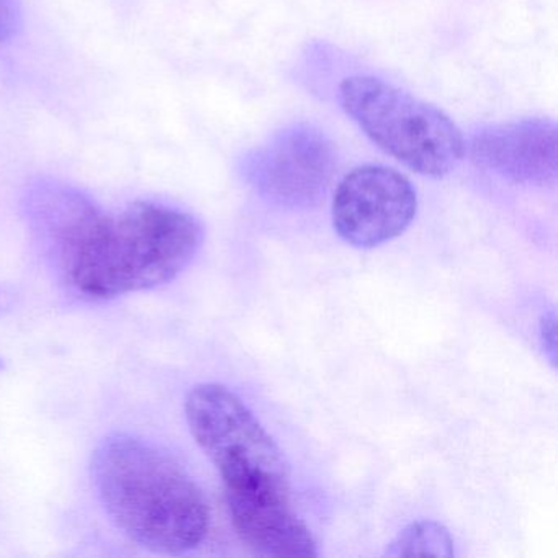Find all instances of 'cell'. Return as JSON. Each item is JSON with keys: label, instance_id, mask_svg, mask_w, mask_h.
I'll use <instances>...</instances> for the list:
<instances>
[{"label": "cell", "instance_id": "cell-4", "mask_svg": "<svg viewBox=\"0 0 558 558\" xmlns=\"http://www.w3.org/2000/svg\"><path fill=\"white\" fill-rule=\"evenodd\" d=\"M189 429L220 473L225 495L292 492L282 449L236 393L202 384L185 400Z\"/></svg>", "mask_w": 558, "mask_h": 558}, {"label": "cell", "instance_id": "cell-8", "mask_svg": "<svg viewBox=\"0 0 558 558\" xmlns=\"http://www.w3.org/2000/svg\"><path fill=\"white\" fill-rule=\"evenodd\" d=\"M292 492L246 493L227 498L240 541L260 557H316L315 538L293 508Z\"/></svg>", "mask_w": 558, "mask_h": 558}, {"label": "cell", "instance_id": "cell-1", "mask_svg": "<svg viewBox=\"0 0 558 558\" xmlns=\"http://www.w3.org/2000/svg\"><path fill=\"white\" fill-rule=\"evenodd\" d=\"M35 223L58 251L68 283L90 300L172 282L204 243L202 225L178 208L135 202L110 217L86 195L63 185L41 198Z\"/></svg>", "mask_w": 558, "mask_h": 558}, {"label": "cell", "instance_id": "cell-5", "mask_svg": "<svg viewBox=\"0 0 558 558\" xmlns=\"http://www.w3.org/2000/svg\"><path fill=\"white\" fill-rule=\"evenodd\" d=\"M338 169L335 143L312 125H295L254 149L244 174L267 201L286 208H310L325 197Z\"/></svg>", "mask_w": 558, "mask_h": 558}, {"label": "cell", "instance_id": "cell-6", "mask_svg": "<svg viewBox=\"0 0 558 558\" xmlns=\"http://www.w3.org/2000/svg\"><path fill=\"white\" fill-rule=\"evenodd\" d=\"M417 214V194L401 172L385 166L352 169L336 189V233L359 250H374L401 236Z\"/></svg>", "mask_w": 558, "mask_h": 558}, {"label": "cell", "instance_id": "cell-11", "mask_svg": "<svg viewBox=\"0 0 558 558\" xmlns=\"http://www.w3.org/2000/svg\"><path fill=\"white\" fill-rule=\"evenodd\" d=\"M541 344L551 367H557V318L554 312L545 313L541 319Z\"/></svg>", "mask_w": 558, "mask_h": 558}, {"label": "cell", "instance_id": "cell-2", "mask_svg": "<svg viewBox=\"0 0 558 558\" xmlns=\"http://www.w3.org/2000/svg\"><path fill=\"white\" fill-rule=\"evenodd\" d=\"M90 470L107 514L140 547L184 555L204 544L210 529L207 498L171 453L117 434L97 447Z\"/></svg>", "mask_w": 558, "mask_h": 558}, {"label": "cell", "instance_id": "cell-7", "mask_svg": "<svg viewBox=\"0 0 558 558\" xmlns=\"http://www.w3.org/2000/svg\"><path fill=\"white\" fill-rule=\"evenodd\" d=\"M557 125L547 119L486 126L470 143V156L478 168L531 187H551L557 182Z\"/></svg>", "mask_w": 558, "mask_h": 558}, {"label": "cell", "instance_id": "cell-3", "mask_svg": "<svg viewBox=\"0 0 558 558\" xmlns=\"http://www.w3.org/2000/svg\"><path fill=\"white\" fill-rule=\"evenodd\" d=\"M339 100L359 129L410 171L440 179L465 156V138L442 110L372 76L342 81Z\"/></svg>", "mask_w": 558, "mask_h": 558}, {"label": "cell", "instance_id": "cell-9", "mask_svg": "<svg viewBox=\"0 0 558 558\" xmlns=\"http://www.w3.org/2000/svg\"><path fill=\"white\" fill-rule=\"evenodd\" d=\"M453 538L446 525L417 521L388 545L385 557H453Z\"/></svg>", "mask_w": 558, "mask_h": 558}, {"label": "cell", "instance_id": "cell-10", "mask_svg": "<svg viewBox=\"0 0 558 558\" xmlns=\"http://www.w3.org/2000/svg\"><path fill=\"white\" fill-rule=\"evenodd\" d=\"M21 28L17 0H0V45L8 44Z\"/></svg>", "mask_w": 558, "mask_h": 558}]
</instances>
